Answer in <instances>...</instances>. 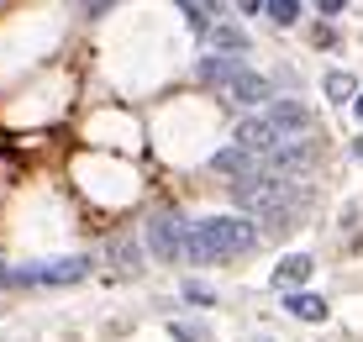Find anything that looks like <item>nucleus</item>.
Segmentation results:
<instances>
[{"label": "nucleus", "mask_w": 363, "mask_h": 342, "mask_svg": "<svg viewBox=\"0 0 363 342\" xmlns=\"http://www.w3.org/2000/svg\"><path fill=\"white\" fill-rule=\"evenodd\" d=\"M247 248H258V226L253 221H242V216H206V221L184 226L179 258L216 263V258H237V253H247Z\"/></svg>", "instance_id": "obj_1"}, {"label": "nucleus", "mask_w": 363, "mask_h": 342, "mask_svg": "<svg viewBox=\"0 0 363 342\" xmlns=\"http://www.w3.org/2000/svg\"><path fill=\"white\" fill-rule=\"evenodd\" d=\"M90 274V258H43L27 263V269H11L16 285H79Z\"/></svg>", "instance_id": "obj_2"}, {"label": "nucleus", "mask_w": 363, "mask_h": 342, "mask_svg": "<svg viewBox=\"0 0 363 342\" xmlns=\"http://www.w3.org/2000/svg\"><path fill=\"white\" fill-rule=\"evenodd\" d=\"M264 126L279 137V143H311V111L295 106V100H269Z\"/></svg>", "instance_id": "obj_3"}, {"label": "nucleus", "mask_w": 363, "mask_h": 342, "mask_svg": "<svg viewBox=\"0 0 363 342\" xmlns=\"http://www.w3.org/2000/svg\"><path fill=\"white\" fill-rule=\"evenodd\" d=\"M184 226L190 221H179L174 211H158L153 221H147V248H153V258H179V248H184Z\"/></svg>", "instance_id": "obj_4"}, {"label": "nucleus", "mask_w": 363, "mask_h": 342, "mask_svg": "<svg viewBox=\"0 0 363 342\" xmlns=\"http://www.w3.org/2000/svg\"><path fill=\"white\" fill-rule=\"evenodd\" d=\"M211 169H216V174H227V180H258V174H264V158H258V153H247V148H221V153L216 158H211Z\"/></svg>", "instance_id": "obj_5"}, {"label": "nucleus", "mask_w": 363, "mask_h": 342, "mask_svg": "<svg viewBox=\"0 0 363 342\" xmlns=\"http://www.w3.org/2000/svg\"><path fill=\"white\" fill-rule=\"evenodd\" d=\"M221 90H227V100H242V106H264V100H274V84L264 79V74H253V69H237Z\"/></svg>", "instance_id": "obj_6"}, {"label": "nucleus", "mask_w": 363, "mask_h": 342, "mask_svg": "<svg viewBox=\"0 0 363 342\" xmlns=\"http://www.w3.org/2000/svg\"><path fill=\"white\" fill-rule=\"evenodd\" d=\"M284 311H290L295 321H327L332 316V306L321 295H311V289H290V295H284Z\"/></svg>", "instance_id": "obj_7"}, {"label": "nucleus", "mask_w": 363, "mask_h": 342, "mask_svg": "<svg viewBox=\"0 0 363 342\" xmlns=\"http://www.w3.org/2000/svg\"><path fill=\"white\" fill-rule=\"evenodd\" d=\"M311 269H316L311 253H290V258H279V269H274V285H279V289H300L311 280Z\"/></svg>", "instance_id": "obj_8"}, {"label": "nucleus", "mask_w": 363, "mask_h": 342, "mask_svg": "<svg viewBox=\"0 0 363 342\" xmlns=\"http://www.w3.org/2000/svg\"><path fill=\"white\" fill-rule=\"evenodd\" d=\"M237 69H242V58L211 53V58H200V63H195V79H200V84H227V79H232Z\"/></svg>", "instance_id": "obj_9"}, {"label": "nucleus", "mask_w": 363, "mask_h": 342, "mask_svg": "<svg viewBox=\"0 0 363 342\" xmlns=\"http://www.w3.org/2000/svg\"><path fill=\"white\" fill-rule=\"evenodd\" d=\"M211 43H216V53H227V58L247 53V32L232 27V21H211Z\"/></svg>", "instance_id": "obj_10"}, {"label": "nucleus", "mask_w": 363, "mask_h": 342, "mask_svg": "<svg viewBox=\"0 0 363 342\" xmlns=\"http://www.w3.org/2000/svg\"><path fill=\"white\" fill-rule=\"evenodd\" d=\"M179 6H184V16H190V27L211 32V21H216V0H179Z\"/></svg>", "instance_id": "obj_11"}, {"label": "nucleus", "mask_w": 363, "mask_h": 342, "mask_svg": "<svg viewBox=\"0 0 363 342\" xmlns=\"http://www.w3.org/2000/svg\"><path fill=\"white\" fill-rule=\"evenodd\" d=\"M264 16H274L279 27H295L300 21V0H264Z\"/></svg>", "instance_id": "obj_12"}, {"label": "nucleus", "mask_w": 363, "mask_h": 342, "mask_svg": "<svg viewBox=\"0 0 363 342\" xmlns=\"http://www.w3.org/2000/svg\"><path fill=\"white\" fill-rule=\"evenodd\" d=\"M169 337L174 342H211V326H200V321H169Z\"/></svg>", "instance_id": "obj_13"}, {"label": "nucleus", "mask_w": 363, "mask_h": 342, "mask_svg": "<svg viewBox=\"0 0 363 342\" xmlns=\"http://www.w3.org/2000/svg\"><path fill=\"white\" fill-rule=\"evenodd\" d=\"M327 95L342 106V100H353L358 95V84H353V74H327Z\"/></svg>", "instance_id": "obj_14"}, {"label": "nucleus", "mask_w": 363, "mask_h": 342, "mask_svg": "<svg viewBox=\"0 0 363 342\" xmlns=\"http://www.w3.org/2000/svg\"><path fill=\"white\" fill-rule=\"evenodd\" d=\"M184 300H195V306H211V289L190 280V285H184Z\"/></svg>", "instance_id": "obj_15"}, {"label": "nucleus", "mask_w": 363, "mask_h": 342, "mask_svg": "<svg viewBox=\"0 0 363 342\" xmlns=\"http://www.w3.org/2000/svg\"><path fill=\"white\" fill-rule=\"evenodd\" d=\"M111 6H116V0H79L84 16H100V11H111Z\"/></svg>", "instance_id": "obj_16"}, {"label": "nucleus", "mask_w": 363, "mask_h": 342, "mask_svg": "<svg viewBox=\"0 0 363 342\" xmlns=\"http://www.w3.org/2000/svg\"><path fill=\"white\" fill-rule=\"evenodd\" d=\"M342 6H347V0H316V11H321V16H337Z\"/></svg>", "instance_id": "obj_17"}, {"label": "nucleus", "mask_w": 363, "mask_h": 342, "mask_svg": "<svg viewBox=\"0 0 363 342\" xmlns=\"http://www.w3.org/2000/svg\"><path fill=\"white\" fill-rule=\"evenodd\" d=\"M11 285H16V280H11V269H0V289H11Z\"/></svg>", "instance_id": "obj_18"}, {"label": "nucleus", "mask_w": 363, "mask_h": 342, "mask_svg": "<svg viewBox=\"0 0 363 342\" xmlns=\"http://www.w3.org/2000/svg\"><path fill=\"white\" fill-rule=\"evenodd\" d=\"M237 6H242V11H258V6H264V0H237Z\"/></svg>", "instance_id": "obj_19"}, {"label": "nucleus", "mask_w": 363, "mask_h": 342, "mask_svg": "<svg viewBox=\"0 0 363 342\" xmlns=\"http://www.w3.org/2000/svg\"><path fill=\"white\" fill-rule=\"evenodd\" d=\"M353 106H358V121H363V95H358V100H353Z\"/></svg>", "instance_id": "obj_20"}]
</instances>
